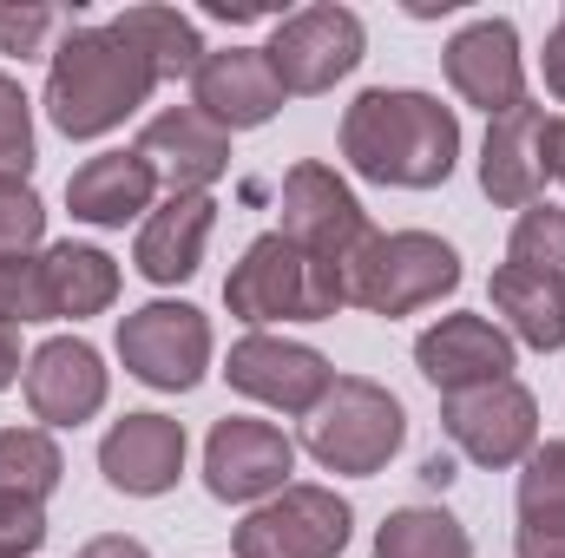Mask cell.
Here are the masks:
<instances>
[{
    "label": "cell",
    "instance_id": "cell-16",
    "mask_svg": "<svg viewBox=\"0 0 565 558\" xmlns=\"http://www.w3.org/2000/svg\"><path fill=\"white\" fill-rule=\"evenodd\" d=\"M415 368L440 395H467V388H493L513 382V335L487 315H440L415 342Z\"/></svg>",
    "mask_w": 565,
    "mask_h": 558
},
{
    "label": "cell",
    "instance_id": "cell-6",
    "mask_svg": "<svg viewBox=\"0 0 565 558\" xmlns=\"http://www.w3.org/2000/svg\"><path fill=\"white\" fill-rule=\"evenodd\" d=\"M362 53H369V33H362V20H355L349 7H335V0L277 13V26H270V40H264V60L277 66L282 93H296V99H316V93H329L335 79H349V73L362 66Z\"/></svg>",
    "mask_w": 565,
    "mask_h": 558
},
{
    "label": "cell",
    "instance_id": "cell-25",
    "mask_svg": "<svg viewBox=\"0 0 565 558\" xmlns=\"http://www.w3.org/2000/svg\"><path fill=\"white\" fill-rule=\"evenodd\" d=\"M113 33L139 53L158 79H191V73L204 66V53H211V46L198 40V26H191L178 7H126V13L113 20Z\"/></svg>",
    "mask_w": 565,
    "mask_h": 558
},
{
    "label": "cell",
    "instance_id": "cell-11",
    "mask_svg": "<svg viewBox=\"0 0 565 558\" xmlns=\"http://www.w3.org/2000/svg\"><path fill=\"white\" fill-rule=\"evenodd\" d=\"M447 440L473 460V466H520L540 447V401L520 382H493V388H467L447 395L440 408Z\"/></svg>",
    "mask_w": 565,
    "mask_h": 558
},
{
    "label": "cell",
    "instance_id": "cell-1",
    "mask_svg": "<svg viewBox=\"0 0 565 558\" xmlns=\"http://www.w3.org/2000/svg\"><path fill=\"white\" fill-rule=\"evenodd\" d=\"M342 158L369 184L395 191H434L460 164V119L434 93L415 86H369L342 112Z\"/></svg>",
    "mask_w": 565,
    "mask_h": 558
},
{
    "label": "cell",
    "instance_id": "cell-18",
    "mask_svg": "<svg viewBox=\"0 0 565 558\" xmlns=\"http://www.w3.org/2000/svg\"><path fill=\"white\" fill-rule=\"evenodd\" d=\"M99 473L126 500H158L184 473V427L171 415H126L99 440Z\"/></svg>",
    "mask_w": 565,
    "mask_h": 558
},
{
    "label": "cell",
    "instance_id": "cell-21",
    "mask_svg": "<svg viewBox=\"0 0 565 558\" xmlns=\"http://www.w3.org/2000/svg\"><path fill=\"white\" fill-rule=\"evenodd\" d=\"M151 191H158V178L145 171L139 151H99L66 178V211L93 230H126L132 217L151 211Z\"/></svg>",
    "mask_w": 565,
    "mask_h": 558
},
{
    "label": "cell",
    "instance_id": "cell-7",
    "mask_svg": "<svg viewBox=\"0 0 565 558\" xmlns=\"http://www.w3.org/2000/svg\"><path fill=\"white\" fill-rule=\"evenodd\" d=\"M349 533H355L349 500L335 486L296 480L231 533V546H237V558H342Z\"/></svg>",
    "mask_w": 565,
    "mask_h": 558
},
{
    "label": "cell",
    "instance_id": "cell-28",
    "mask_svg": "<svg viewBox=\"0 0 565 558\" xmlns=\"http://www.w3.org/2000/svg\"><path fill=\"white\" fill-rule=\"evenodd\" d=\"M507 264L565 282V211L559 204H526V211H520V224H513V237H507Z\"/></svg>",
    "mask_w": 565,
    "mask_h": 558
},
{
    "label": "cell",
    "instance_id": "cell-36",
    "mask_svg": "<svg viewBox=\"0 0 565 558\" xmlns=\"http://www.w3.org/2000/svg\"><path fill=\"white\" fill-rule=\"evenodd\" d=\"M540 158H546V178H559V184H565V119H546Z\"/></svg>",
    "mask_w": 565,
    "mask_h": 558
},
{
    "label": "cell",
    "instance_id": "cell-32",
    "mask_svg": "<svg viewBox=\"0 0 565 558\" xmlns=\"http://www.w3.org/2000/svg\"><path fill=\"white\" fill-rule=\"evenodd\" d=\"M40 546H46V506L0 493V558H33Z\"/></svg>",
    "mask_w": 565,
    "mask_h": 558
},
{
    "label": "cell",
    "instance_id": "cell-10",
    "mask_svg": "<svg viewBox=\"0 0 565 558\" xmlns=\"http://www.w3.org/2000/svg\"><path fill=\"white\" fill-rule=\"evenodd\" d=\"M289 473H296V447L270 420L224 415L211 427V440H204V486L224 506H264V500H277L282 486H289Z\"/></svg>",
    "mask_w": 565,
    "mask_h": 558
},
{
    "label": "cell",
    "instance_id": "cell-20",
    "mask_svg": "<svg viewBox=\"0 0 565 558\" xmlns=\"http://www.w3.org/2000/svg\"><path fill=\"white\" fill-rule=\"evenodd\" d=\"M211 224H217V204L211 191H184V197H164L151 204L139 224V244H132V264L145 282H191L204 264V244H211Z\"/></svg>",
    "mask_w": 565,
    "mask_h": 558
},
{
    "label": "cell",
    "instance_id": "cell-31",
    "mask_svg": "<svg viewBox=\"0 0 565 558\" xmlns=\"http://www.w3.org/2000/svg\"><path fill=\"white\" fill-rule=\"evenodd\" d=\"M0 322L20 329V322H53L46 315V282H40V257H0Z\"/></svg>",
    "mask_w": 565,
    "mask_h": 558
},
{
    "label": "cell",
    "instance_id": "cell-35",
    "mask_svg": "<svg viewBox=\"0 0 565 558\" xmlns=\"http://www.w3.org/2000/svg\"><path fill=\"white\" fill-rule=\"evenodd\" d=\"M79 558H151L139 539H126V533H99V539H86Z\"/></svg>",
    "mask_w": 565,
    "mask_h": 558
},
{
    "label": "cell",
    "instance_id": "cell-4",
    "mask_svg": "<svg viewBox=\"0 0 565 558\" xmlns=\"http://www.w3.org/2000/svg\"><path fill=\"white\" fill-rule=\"evenodd\" d=\"M309 453H316V466H329V473H349V480H369V473H382L395 453H402V440H408V415H402V401L382 388V382H369V375H335V388L322 395V408L309 415Z\"/></svg>",
    "mask_w": 565,
    "mask_h": 558
},
{
    "label": "cell",
    "instance_id": "cell-22",
    "mask_svg": "<svg viewBox=\"0 0 565 558\" xmlns=\"http://www.w3.org/2000/svg\"><path fill=\"white\" fill-rule=\"evenodd\" d=\"M513 558H565V440H540L520 460Z\"/></svg>",
    "mask_w": 565,
    "mask_h": 558
},
{
    "label": "cell",
    "instance_id": "cell-24",
    "mask_svg": "<svg viewBox=\"0 0 565 558\" xmlns=\"http://www.w3.org/2000/svg\"><path fill=\"white\" fill-rule=\"evenodd\" d=\"M493 309L507 315V335L513 342H526L540 355L565 348V282L533 277L520 264H500L493 270Z\"/></svg>",
    "mask_w": 565,
    "mask_h": 558
},
{
    "label": "cell",
    "instance_id": "cell-12",
    "mask_svg": "<svg viewBox=\"0 0 565 558\" xmlns=\"http://www.w3.org/2000/svg\"><path fill=\"white\" fill-rule=\"evenodd\" d=\"M224 375H231L237 395H250V401H264V408H277V415H316L322 395L335 388V368H329L322 348L282 342V335H264V329L231 348Z\"/></svg>",
    "mask_w": 565,
    "mask_h": 558
},
{
    "label": "cell",
    "instance_id": "cell-3",
    "mask_svg": "<svg viewBox=\"0 0 565 558\" xmlns=\"http://www.w3.org/2000/svg\"><path fill=\"white\" fill-rule=\"evenodd\" d=\"M282 237L309 257V270H316V289H322V309L335 315V309H349V277H355V257H362V244L375 237V224H369V211L355 204V191L329 171V164H316V158H302V164H289V178H282Z\"/></svg>",
    "mask_w": 565,
    "mask_h": 558
},
{
    "label": "cell",
    "instance_id": "cell-13",
    "mask_svg": "<svg viewBox=\"0 0 565 558\" xmlns=\"http://www.w3.org/2000/svg\"><path fill=\"white\" fill-rule=\"evenodd\" d=\"M440 66H447V86H454L467 106H480L487 119L526 106V60H520L513 20H493V13H487V20H467V26L447 40Z\"/></svg>",
    "mask_w": 565,
    "mask_h": 558
},
{
    "label": "cell",
    "instance_id": "cell-34",
    "mask_svg": "<svg viewBox=\"0 0 565 558\" xmlns=\"http://www.w3.org/2000/svg\"><path fill=\"white\" fill-rule=\"evenodd\" d=\"M540 66H546V93L565 106V20L546 33V53H540Z\"/></svg>",
    "mask_w": 565,
    "mask_h": 558
},
{
    "label": "cell",
    "instance_id": "cell-39",
    "mask_svg": "<svg viewBox=\"0 0 565 558\" xmlns=\"http://www.w3.org/2000/svg\"><path fill=\"white\" fill-rule=\"evenodd\" d=\"M559 20H565V13H559Z\"/></svg>",
    "mask_w": 565,
    "mask_h": 558
},
{
    "label": "cell",
    "instance_id": "cell-38",
    "mask_svg": "<svg viewBox=\"0 0 565 558\" xmlns=\"http://www.w3.org/2000/svg\"><path fill=\"white\" fill-rule=\"evenodd\" d=\"M422 480H427V486H454V460H447V453H427Z\"/></svg>",
    "mask_w": 565,
    "mask_h": 558
},
{
    "label": "cell",
    "instance_id": "cell-26",
    "mask_svg": "<svg viewBox=\"0 0 565 558\" xmlns=\"http://www.w3.org/2000/svg\"><path fill=\"white\" fill-rule=\"evenodd\" d=\"M369 558H473V539L454 513L440 506H402L382 519L375 533V552Z\"/></svg>",
    "mask_w": 565,
    "mask_h": 558
},
{
    "label": "cell",
    "instance_id": "cell-27",
    "mask_svg": "<svg viewBox=\"0 0 565 558\" xmlns=\"http://www.w3.org/2000/svg\"><path fill=\"white\" fill-rule=\"evenodd\" d=\"M60 473H66V460H60L46 427H0V493H20V500L46 506Z\"/></svg>",
    "mask_w": 565,
    "mask_h": 558
},
{
    "label": "cell",
    "instance_id": "cell-15",
    "mask_svg": "<svg viewBox=\"0 0 565 558\" xmlns=\"http://www.w3.org/2000/svg\"><path fill=\"white\" fill-rule=\"evenodd\" d=\"M145 171L164 184V197H184V191H211L224 171H231V132L211 126L198 106H171L158 119H145L139 144Z\"/></svg>",
    "mask_w": 565,
    "mask_h": 558
},
{
    "label": "cell",
    "instance_id": "cell-8",
    "mask_svg": "<svg viewBox=\"0 0 565 558\" xmlns=\"http://www.w3.org/2000/svg\"><path fill=\"white\" fill-rule=\"evenodd\" d=\"M119 362L126 375L158 395H191L211 368V322L191 302H145L119 322Z\"/></svg>",
    "mask_w": 565,
    "mask_h": 558
},
{
    "label": "cell",
    "instance_id": "cell-33",
    "mask_svg": "<svg viewBox=\"0 0 565 558\" xmlns=\"http://www.w3.org/2000/svg\"><path fill=\"white\" fill-rule=\"evenodd\" d=\"M53 33V7H20V0H0V53H40V40Z\"/></svg>",
    "mask_w": 565,
    "mask_h": 558
},
{
    "label": "cell",
    "instance_id": "cell-19",
    "mask_svg": "<svg viewBox=\"0 0 565 558\" xmlns=\"http://www.w3.org/2000/svg\"><path fill=\"white\" fill-rule=\"evenodd\" d=\"M540 139H546V106H513L500 119H487V144H480V191L500 204V211H526L540 204L546 191V158H540Z\"/></svg>",
    "mask_w": 565,
    "mask_h": 558
},
{
    "label": "cell",
    "instance_id": "cell-17",
    "mask_svg": "<svg viewBox=\"0 0 565 558\" xmlns=\"http://www.w3.org/2000/svg\"><path fill=\"white\" fill-rule=\"evenodd\" d=\"M106 362L79 335H53L26 355V408L40 427H79L106 408Z\"/></svg>",
    "mask_w": 565,
    "mask_h": 558
},
{
    "label": "cell",
    "instance_id": "cell-30",
    "mask_svg": "<svg viewBox=\"0 0 565 558\" xmlns=\"http://www.w3.org/2000/svg\"><path fill=\"white\" fill-rule=\"evenodd\" d=\"M33 171V106L13 73H0V178Z\"/></svg>",
    "mask_w": 565,
    "mask_h": 558
},
{
    "label": "cell",
    "instance_id": "cell-5",
    "mask_svg": "<svg viewBox=\"0 0 565 558\" xmlns=\"http://www.w3.org/2000/svg\"><path fill=\"white\" fill-rule=\"evenodd\" d=\"M460 289V257L454 244H440L434 230H375L355 257V277H349V302L369 309V315H415L427 302L454 296Z\"/></svg>",
    "mask_w": 565,
    "mask_h": 558
},
{
    "label": "cell",
    "instance_id": "cell-14",
    "mask_svg": "<svg viewBox=\"0 0 565 558\" xmlns=\"http://www.w3.org/2000/svg\"><path fill=\"white\" fill-rule=\"evenodd\" d=\"M282 79L277 66L264 60V46H224V53H204V66L191 73V106L224 126V132H250V126H270L282 112Z\"/></svg>",
    "mask_w": 565,
    "mask_h": 558
},
{
    "label": "cell",
    "instance_id": "cell-37",
    "mask_svg": "<svg viewBox=\"0 0 565 558\" xmlns=\"http://www.w3.org/2000/svg\"><path fill=\"white\" fill-rule=\"evenodd\" d=\"M20 368H26V362H20V335L0 322V388H13V382H20Z\"/></svg>",
    "mask_w": 565,
    "mask_h": 558
},
{
    "label": "cell",
    "instance_id": "cell-23",
    "mask_svg": "<svg viewBox=\"0 0 565 558\" xmlns=\"http://www.w3.org/2000/svg\"><path fill=\"white\" fill-rule=\"evenodd\" d=\"M40 282H46L53 322H86V315H106L119 302V264L99 244H53L40 257Z\"/></svg>",
    "mask_w": 565,
    "mask_h": 558
},
{
    "label": "cell",
    "instance_id": "cell-2",
    "mask_svg": "<svg viewBox=\"0 0 565 558\" xmlns=\"http://www.w3.org/2000/svg\"><path fill=\"white\" fill-rule=\"evenodd\" d=\"M151 93H158V73L113 26H73L46 66V119L66 139H106Z\"/></svg>",
    "mask_w": 565,
    "mask_h": 558
},
{
    "label": "cell",
    "instance_id": "cell-29",
    "mask_svg": "<svg viewBox=\"0 0 565 558\" xmlns=\"http://www.w3.org/2000/svg\"><path fill=\"white\" fill-rule=\"evenodd\" d=\"M46 237V204L26 178H0V257H26Z\"/></svg>",
    "mask_w": 565,
    "mask_h": 558
},
{
    "label": "cell",
    "instance_id": "cell-9",
    "mask_svg": "<svg viewBox=\"0 0 565 558\" xmlns=\"http://www.w3.org/2000/svg\"><path fill=\"white\" fill-rule=\"evenodd\" d=\"M224 302L237 322H329L322 309V289H316V270L309 257L282 237V230H264L224 277Z\"/></svg>",
    "mask_w": 565,
    "mask_h": 558
}]
</instances>
